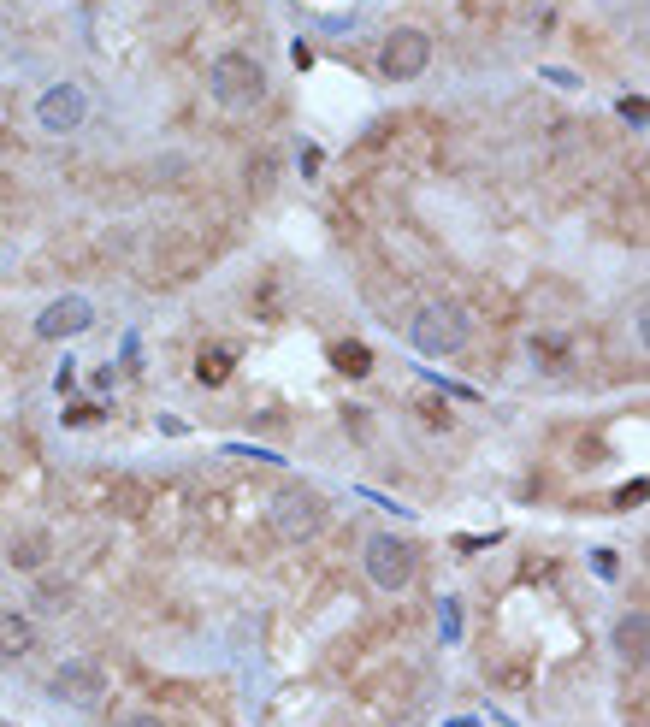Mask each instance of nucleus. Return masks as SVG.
I'll list each match as a JSON object with an SVG mask.
<instances>
[{"mask_svg":"<svg viewBox=\"0 0 650 727\" xmlns=\"http://www.w3.org/2000/svg\"><path fill=\"white\" fill-rule=\"evenodd\" d=\"M95 326V308L83 302V296H60V302H48L42 308V320H36V331L42 337H77V331Z\"/></svg>","mask_w":650,"mask_h":727,"instance_id":"obj_8","label":"nucleus"},{"mask_svg":"<svg viewBox=\"0 0 650 727\" xmlns=\"http://www.w3.org/2000/svg\"><path fill=\"white\" fill-rule=\"evenodd\" d=\"M83 113H89V101H83V89L77 83H54L42 101H36V119H42V131H77L83 125Z\"/></svg>","mask_w":650,"mask_h":727,"instance_id":"obj_7","label":"nucleus"},{"mask_svg":"<svg viewBox=\"0 0 650 727\" xmlns=\"http://www.w3.org/2000/svg\"><path fill=\"white\" fill-rule=\"evenodd\" d=\"M426 66H432V36L426 30H396L385 48H379V71H385L390 83H408V77H420Z\"/></svg>","mask_w":650,"mask_h":727,"instance_id":"obj_5","label":"nucleus"},{"mask_svg":"<svg viewBox=\"0 0 650 727\" xmlns=\"http://www.w3.org/2000/svg\"><path fill=\"white\" fill-rule=\"evenodd\" d=\"M30 651H36V627H30V615H18V609H0V662L30 657Z\"/></svg>","mask_w":650,"mask_h":727,"instance_id":"obj_9","label":"nucleus"},{"mask_svg":"<svg viewBox=\"0 0 650 727\" xmlns=\"http://www.w3.org/2000/svg\"><path fill=\"white\" fill-rule=\"evenodd\" d=\"M231 361H237L231 349H201V355H195V379H201V385H225V379H231Z\"/></svg>","mask_w":650,"mask_h":727,"instance_id":"obj_13","label":"nucleus"},{"mask_svg":"<svg viewBox=\"0 0 650 727\" xmlns=\"http://www.w3.org/2000/svg\"><path fill=\"white\" fill-rule=\"evenodd\" d=\"M207 89H213L219 107L249 113V107L266 101V71H260V60H249V54H219V60L207 66Z\"/></svg>","mask_w":650,"mask_h":727,"instance_id":"obj_1","label":"nucleus"},{"mask_svg":"<svg viewBox=\"0 0 650 727\" xmlns=\"http://www.w3.org/2000/svg\"><path fill=\"white\" fill-rule=\"evenodd\" d=\"M266 521H272V532H278L284 544H308V538L325 527V497L314 485H284V491L272 497Z\"/></svg>","mask_w":650,"mask_h":727,"instance_id":"obj_2","label":"nucleus"},{"mask_svg":"<svg viewBox=\"0 0 650 727\" xmlns=\"http://www.w3.org/2000/svg\"><path fill=\"white\" fill-rule=\"evenodd\" d=\"M645 645H650V621L639 615V609H633V615H621V621H615V651L639 668V662H645Z\"/></svg>","mask_w":650,"mask_h":727,"instance_id":"obj_10","label":"nucleus"},{"mask_svg":"<svg viewBox=\"0 0 650 727\" xmlns=\"http://www.w3.org/2000/svg\"><path fill=\"white\" fill-rule=\"evenodd\" d=\"M408 337H414L420 355H455V349L467 343V314H461L455 302H426V308L414 314Z\"/></svg>","mask_w":650,"mask_h":727,"instance_id":"obj_3","label":"nucleus"},{"mask_svg":"<svg viewBox=\"0 0 650 727\" xmlns=\"http://www.w3.org/2000/svg\"><path fill=\"white\" fill-rule=\"evenodd\" d=\"M130 727H160V722H130Z\"/></svg>","mask_w":650,"mask_h":727,"instance_id":"obj_17","label":"nucleus"},{"mask_svg":"<svg viewBox=\"0 0 650 727\" xmlns=\"http://www.w3.org/2000/svg\"><path fill=\"white\" fill-rule=\"evenodd\" d=\"M438 627H444V639H461V609H455V597H444V609H438Z\"/></svg>","mask_w":650,"mask_h":727,"instance_id":"obj_16","label":"nucleus"},{"mask_svg":"<svg viewBox=\"0 0 650 727\" xmlns=\"http://www.w3.org/2000/svg\"><path fill=\"white\" fill-rule=\"evenodd\" d=\"M113 503H119V515H142V485L136 479H119L113 485Z\"/></svg>","mask_w":650,"mask_h":727,"instance_id":"obj_15","label":"nucleus"},{"mask_svg":"<svg viewBox=\"0 0 650 727\" xmlns=\"http://www.w3.org/2000/svg\"><path fill=\"white\" fill-rule=\"evenodd\" d=\"M54 698H65V704H83V710H95V704L107 698V674H101V662H89V657L65 662L60 674H54Z\"/></svg>","mask_w":650,"mask_h":727,"instance_id":"obj_6","label":"nucleus"},{"mask_svg":"<svg viewBox=\"0 0 650 727\" xmlns=\"http://www.w3.org/2000/svg\"><path fill=\"white\" fill-rule=\"evenodd\" d=\"M414 414H420V426H432V432L450 426V402H438V397H420L414 402Z\"/></svg>","mask_w":650,"mask_h":727,"instance_id":"obj_14","label":"nucleus"},{"mask_svg":"<svg viewBox=\"0 0 650 727\" xmlns=\"http://www.w3.org/2000/svg\"><path fill=\"white\" fill-rule=\"evenodd\" d=\"M331 361H337V373H349V379H367V373H373V349H367V343H337Z\"/></svg>","mask_w":650,"mask_h":727,"instance_id":"obj_12","label":"nucleus"},{"mask_svg":"<svg viewBox=\"0 0 650 727\" xmlns=\"http://www.w3.org/2000/svg\"><path fill=\"white\" fill-rule=\"evenodd\" d=\"M367 580H373L379 592H402V586L414 580V544L396 538V532L367 538Z\"/></svg>","mask_w":650,"mask_h":727,"instance_id":"obj_4","label":"nucleus"},{"mask_svg":"<svg viewBox=\"0 0 650 727\" xmlns=\"http://www.w3.org/2000/svg\"><path fill=\"white\" fill-rule=\"evenodd\" d=\"M48 550H54V544H48V532H24V538H12V556H6V562H12V568H24V574H36V568L48 562Z\"/></svg>","mask_w":650,"mask_h":727,"instance_id":"obj_11","label":"nucleus"}]
</instances>
